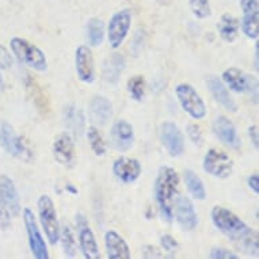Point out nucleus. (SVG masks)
I'll list each match as a JSON object with an SVG mask.
<instances>
[{
  "instance_id": "obj_19",
  "label": "nucleus",
  "mask_w": 259,
  "mask_h": 259,
  "mask_svg": "<svg viewBox=\"0 0 259 259\" xmlns=\"http://www.w3.org/2000/svg\"><path fill=\"white\" fill-rule=\"evenodd\" d=\"M89 114L94 123L106 125L113 114V105L106 97L95 95L89 105Z\"/></svg>"
},
{
  "instance_id": "obj_1",
  "label": "nucleus",
  "mask_w": 259,
  "mask_h": 259,
  "mask_svg": "<svg viewBox=\"0 0 259 259\" xmlns=\"http://www.w3.org/2000/svg\"><path fill=\"white\" fill-rule=\"evenodd\" d=\"M210 217L214 227L247 255H258V235L234 212L223 206H213Z\"/></svg>"
},
{
  "instance_id": "obj_3",
  "label": "nucleus",
  "mask_w": 259,
  "mask_h": 259,
  "mask_svg": "<svg viewBox=\"0 0 259 259\" xmlns=\"http://www.w3.org/2000/svg\"><path fill=\"white\" fill-rule=\"evenodd\" d=\"M10 49L13 52V55L17 57V60L21 64H25L26 67L42 72L47 71L48 61L41 49L37 45L29 42L27 39L14 37L10 41Z\"/></svg>"
},
{
  "instance_id": "obj_43",
  "label": "nucleus",
  "mask_w": 259,
  "mask_h": 259,
  "mask_svg": "<svg viewBox=\"0 0 259 259\" xmlns=\"http://www.w3.org/2000/svg\"><path fill=\"white\" fill-rule=\"evenodd\" d=\"M3 85H5V83H3V79H2V75H0V91L3 90Z\"/></svg>"
},
{
  "instance_id": "obj_16",
  "label": "nucleus",
  "mask_w": 259,
  "mask_h": 259,
  "mask_svg": "<svg viewBox=\"0 0 259 259\" xmlns=\"http://www.w3.org/2000/svg\"><path fill=\"white\" fill-rule=\"evenodd\" d=\"M111 143L114 145V148L121 152H126L132 148L135 143V132L133 126L125 119L115 121L111 126Z\"/></svg>"
},
{
  "instance_id": "obj_33",
  "label": "nucleus",
  "mask_w": 259,
  "mask_h": 259,
  "mask_svg": "<svg viewBox=\"0 0 259 259\" xmlns=\"http://www.w3.org/2000/svg\"><path fill=\"white\" fill-rule=\"evenodd\" d=\"M209 256L212 259H238L239 255L235 254L234 251L221 248V247H214L209 252Z\"/></svg>"
},
{
  "instance_id": "obj_5",
  "label": "nucleus",
  "mask_w": 259,
  "mask_h": 259,
  "mask_svg": "<svg viewBox=\"0 0 259 259\" xmlns=\"http://www.w3.org/2000/svg\"><path fill=\"white\" fill-rule=\"evenodd\" d=\"M37 208H38L39 223H41L44 232L47 235L49 243L52 246H55L60 238V225L55 204L51 197L42 194L37 201Z\"/></svg>"
},
{
  "instance_id": "obj_17",
  "label": "nucleus",
  "mask_w": 259,
  "mask_h": 259,
  "mask_svg": "<svg viewBox=\"0 0 259 259\" xmlns=\"http://www.w3.org/2000/svg\"><path fill=\"white\" fill-rule=\"evenodd\" d=\"M175 217L178 221L179 227L183 231H193L197 227L198 219L194 210V205L189 197L181 196L175 200Z\"/></svg>"
},
{
  "instance_id": "obj_11",
  "label": "nucleus",
  "mask_w": 259,
  "mask_h": 259,
  "mask_svg": "<svg viewBox=\"0 0 259 259\" xmlns=\"http://www.w3.org/2000/svg\"><path fill=\"white\" fill-rule=\"evenodd\" d=\"M160 140L170 156L178 157L185 152V137L174 122L166 121L161 123Z\"/></svg>"
},
{
  "instance_id": "obj_6",
  "label": "nucleus",
  "mask_w": 259,
  "mask_h": 259,
  "mask_svg": "<svg viewBox=\"0 0 259 259\" xmlns=\"http://www.w3.org/2000/svg\"><path fill=\"white\" fill-rule=\"evenodd\" d=\"M175 95L181 107L193 119H202L206 115V105L193 85L181 83L175 87Z\"/></svg>"
},
{
  "instance_id": "obj_36",
  "label": "nucleus",
  "mask_w": 259,
  "mask_h": 259,
  "mask_svg": "<svg viewBox=\"0 0 259 259\" xmlns=\"http://www.w3.org/2000/svg\"><path fill=\"white\" fill-rule=\"evenodd\" d=\"M160 244L161 248L166 251V252H170V254L177 252V250L179 248L178 242H177L171 235H163L160 238Z\"/></svg>"
},
{
  "instance_id": "obj_39",
  "label": "nucleus",
  "mask_w": 259,
  "mask_h": 259,
  "mask_svg": "<svg viewBox=\"0 0 259 259\" xmlns=\"http://www.w3.org/2000/svg\"><path fill=\"white\" fill-rule=\"evenodd\" d=\"M248 137H250L251 143L255 147V149H258L259 147V132L258 126L256 125H252V126L248 127Z\"/></svg>"
},
{
  "instance_id": "obj_13",
  "label": "nucleus",
  "mask_w": 259,
  "mask_h": 259,
  "mask_svg": "<svg viewBox=\"0 0 259 259\" xmlns=\"http://www.w3.org/2000/svg\"><path fill=\"white\" fill-rule=\"evenodd\" d=\"M53 157L61 166H71L75 161V143L71 133H60L52 145Z\"/></svg>"
},
{
  "instance_id": "obj_29",
  "label": "nucleus",
  "mask_w": 259,
  "mask_h": 259,
  "mask_svg": "<svg viewBox=\"0 0 259 259\" xmlns=\"http://www.w3.org/2000/svg\"><path fill=\"white\" fill-rule=\"evenodd\" d=\"M240 29L247 38L256 39L259 35V13L243 14Z\"/></svg>"
},
{
  "instance_id": "obj_30",
  "label": "nucleus",
  "mask_w": 259,
  "mask_h": 259,
  "mask_svg": "<svg viewBox=\"0 0 259 259\" xmlns=\"http://www.w3.org/2000/svg\"><path fill=\"white\" fill-rule=\"evenodd\" d=\"M87 139H89L90 147L94 151V153L97 156H102L106 152V145L103 141L102 135L99 133V131L95 126H89L87 129Z\"/></svg>"
},
{
  "instance_id": "obj_2",
  "label": "nucleus",
  "mask_w": 259,
  "mask_h": 259,
  "mask_svg": "<svg viewBox=\"0 0 259 259\" xmlns=\"http://www.w3.org/2000/svg\"><path fill=\"white\" fill-rule=\"evenodd\" d=\"M179 186V175L172 167H160L155 179V198L161 217L166 221L172 220L174 204Z\"/></svg>"
},
{
  "instance_id": "obj_12",
  "label": "nucleus",
  "mask_w": 259,
  "mask_h": 259,
  "mask_svg": "<svg viewBox=\"0 0 259 259\" xmlns=\"http://www.w3.org/2000/svg\"><path fill=\"white\" fill-rule=\"evenodd\" d=\"M75 68L79 80L83 83H93L95 79L93 52L89 47L80 45L75 51Z\"/></svg>"
},
{
  "instance_id": "obj_32",
  "label": "nucleus",
  "mask_w": 259,
  "mask_h": 259,
  "mask_svg": "<svg viewBox=\"0 0 259 259\" xmlns=\"http://www.w3.org/2000/svg\"><path fill=\"white\" fill-rule=\"evenodd\" d=\"M189 6H190L191 13L198 19H205L210 17L212 14V7H210L209 0H189Z\"/></svg>"
},
{
  "instance_id": "obj_23",
  "label": "nucleus",
  "mask_w": 259,
  "mask_h": 259,
  "mask_svg": "<svg viewBox=\"0 0 259 259\" xmlns=\"http://www.w3.org/2000/svg\"><path fill=\"white\" fill-rule=\"evenodd\" d=\"M217 31L225 42H234L238 38L240 30V21L231 14H223L217 22Z\"/></svg>"
},
{
  "instance_id": "obj_18",
  "label": "nucleus",
  "mask_w": 259,
  "mask_h": 259,
  "mask_svg": "<svg viewBox=\"0 0 259 259\" xmlns=\"http://www.w3.org/2000/svg\"><path fill=\"white\" fill-rule=\"evenodd\" d=\"M0 197H2V200L5 201L6 205L9 206L14 217H17L21 213L19 193H18L13 179L5 174L0 175Z\"/></svg>"
},
{
  "instance_id": "obj_20",
  "label": "nucleus",
  "mask_w": 259,
  "mask_h": 259,
  "mask_svg": "<svg viewBox=\"0 0 259 259\" xmlns=\"http://www.w3.org/2000/svg\"><path fill=\"white\" fill-rule=\"evenodd\" d=\"M206 84H208V89L212 94V97L214 98L216 102H219L221 106L227 109L228 111H238V105L234 101V98L230 95V91L228 89L225 87V84L223 83L221 79L216 76H210L206 81Z\"/></svg>"
},
{
  "instance_id": "obj_28",
  "label": "nucleus",
  "mask_w": 259,
  "mask_h": 259,
  "mask_svg": "<svg viewBox=\"0 0 259 259\" xmlns=\"http://www.w3.org/2000/svg\"><path fill=\"white\" fill-rule=\"evenodd\" d=\"M59 240H61V244H63L64 255L68 256V258H73V256L76 255L77 243L75 236H73V231L71 230L69 225H63V228L60 230Z\"/></svg>"
},
{
  "instance_id": "obj_37",
  "label": "nucleus",
  "mask_w": 259,
  "mask_h": 259,
  "mask_svg": "<svg viewBox=\"0 0 259 259\" xmlns=\"http://www.w3.org/2000/svg\"><path fill=\"white\" fill-rule=\"evenodd\" d=\"M240 9L243 14L259 13V0H240Z\"/></svg>"
},
{
  "instance_id": "obj_9",
  "label": "nucleus",
  "mask_w": 259,
  "mask_h": 259,
  "mask_svg": "<svg viewBox=\"0 0 259 259\" xmlns=\"http://www.w3.org/2000/svg\"><path fill=\"white\" fill-rule=\"evenodd\" d=\"M23 224H25L26 234H27V239H29V247L33 256L37 259L49 258L47 243H45L42 235H41L34 213L31 212L30 208L23 209Z\"/></svg>"
},
{
  "instance_id": "obj_24",
  "label": "nucleus",
  "mask_w": 259,
  "mask_h": 259,
  "mask_svg": "<svg viewBox=\"0 0 259 259\" xmlns=\"http://www.w3.org/2000/svg\"><path fill=\"white\" fill-rule=\"evenodd\" d=\"M79 247H80L81 254L85 259L101 258L98 244H97L95 236H94L93 231L90 230L89 225L79 230Z\"/></svg>"
},
{
  "instance_id": "obj_35",
  "label": "nucleus",
  "mask_w": 259,
  "mask_h": 259,
  "mask_svg": "<svg viewBox=\"0 0 259 259\" xmlns=\"http://www.w3.org/2000/svg\"><path fill=\"white\" fill-rule=\"evenodd\" d=\"M186 132L189 139H190L194 144L196 145L202 144L204 139H202V132H201V127L198 126V125H196V123H189L186 127Z\"/></svg>"
},
{
  "instance_id": "obj_34",
  "label": "nucleus",
  "mask_w": 259,
  "mask_h": 259,
  "mask_svg": "<svg viewBox=\"0 0 259 259\" xmlns=\"http://www.w3.org/2000/svg\"><path fill=\"white\" fill-rule=\"evenodd\" d=\"M13 213L9 209V206L6 205V202L2 200L0 197V227L2 228H7L10 224H11V220H13Z\"/></svg>"
},
{
  "instance_id": "obj_14",
  "label": "nucleus",
  "mask_w": 259,
  "mask_h": 259,
  "mask_svg": "<svg viewBox=\"0 0 259 259\" xmlns=\"http://www.w3.org/2000/svg\"><path fill=\"white\" fill-rule=\"evenodd\" d=\"M212 127L213 133L223 144L232 149H238L240 147V139L236 132V127L230 118H227L225 115H219L213 121Z\"/></svg>"
},
{
  "instance_id": "obj_41",
  "label": "nucleus",
  "mask_w": 259,
  "mask_h": 259,
  "mask_svg": "<svg viewBox=\"0 0 259 259\" xmlns=\"http://www.w3.org/2000/svg\"><path fill=\"white\" fill-rule=\"evenodd\" d=\"M149 250V254H145L144 256H147V258H160L161 254L159 252V250H157L156 247H152V246H145Z\"/></svg>"
},
{
  "instance_id": "obj_21",
  "label": "nucleus",
  "mask_w": 259,
  "mask_h": 259,
  "mask_svg": "<svg viewBox=\"0 0 259 259\" xmlns=\"http://www.w3.org/2000/svg\"><path fill=\"white\" fill-rule=\"evenodd\" d=\"M105 247L109 259L131 258V250L127 243L115 231H107L105 234Z\"/></svg>"
},
{
  "instance_id": "obj_10",
  "label": "nucleus",
  "mask_w": 259,
  "mask_h": 259,
  "mask_svg": "<svg viewBox=\"0 0 259 259\" xmlns=\"http://www.w3.org/2000/svg\"><path fill=\"white\" fill-rule=\"evenodd\" d=\"M223 83L225 87H228L231 91L238 94H252L256 93V79L246 73L242 69L236 68V67H231V68L225 69L223 72Z\"/></svg>"
},
{
  "instance_id": "obj_27",
  "label": "nucleus",
  "mask_w": 259,
  "mask_h": 259,
  "mask_svg": "<svg viewBox=\"0 0 259 259\" xmlns=\"http://www.w3.org/2000/svg\"><path fill=\"white\" fill-rule=\"evenodd\" d=\"M105 38V26L99 18H91L87 22V39L91 47H99Z\"/></svg>"
},
{
  "instance_id": "obj_38",
  "label": "nucleus",
  "mask_w": 259,
  "mask_h": 259,
  "mask_svg": "<svg viewBox=\"0 0 259 259\" xmlns=\"http://www.w3.org/2000/svg\"><path fill=\"white\" fill-rule=\"evenodd\" d=\"M13 64V57L3 45H0V68L9 69Z\"/></svg>"
},
{
  "instance_id": "obj_7",
  "label": "nucleus",
  "mask_w": 259,
  "mask_h": 259,
  "mask_svg": "<svg viewBox=\"0 0 259 259\" xmlns=\"http://www.w3.org/2000/svg\"><path fill=\"white\" fill-rule=\"evenodd\" d=\"M132 25V11L129 9L119 10L111 15L107 23V39L113 49H117L123 44Z\"/></svg>"
},
{
  "instance_id": "obj_4",
  "label": "nucleus",
  "mask_w": 259,
  "mask_h": 259,
  "mask_svg": "<svg viewBox=\"0 0 259 259\" xmlns=\"http://www.w3.org/2000/svg\"><path fill=\"white\" fill-rule=\"evenodd\" d=\"M0 144L11 156H15L25 161L33 160L34 152L30 144L23 137L18 136L14 127L9 123H3L0 126Z\"/></svg>"
},
{
  "instance_id": "obj_42",
  "label": "nucleus",
  "mask_w": 259,
  "mask_h": 259,
  "mask_svg": "<svg viewBox=\"0 0 259 259\" xmlns=\"http://www.w3.org/2000/svg\"><path fill=\"white\" fill-rule=\"evenodd\" d=\"M76 225H77V228L80 230V228H83V227H87V220H85V217L81 214V213H79L76 216Z\"/></svg>"
},
{
  "instance_id": "obj_26",
  "label": "nucleus",
  "mask_w": 259,
  "mask_h": 259,
  "mask_svg": "<svg viewBox=\"0 0 259 259\" xmlns=\"http://www.w3.org/2000/svg\"><path fill=\"white\" fill-rule=\"evenodd\" d=\"M123 65H125V61L119 55H113L110 59L106 60V63L103 65V77L106 79L107 81H114L118 80L119 75L122 72Z\"/></svg>"
},
{
  "instance_id": "obj_25",
  "label": "nucleus",
  "mask_w": 259,
  "mask_h": 259,
  "mask_svg": "<svg viewBox=\"0 0 259 259\" xmlns=\"http://www.w3.org/2000/svg\"><path fill=\"white\" fill-rule=\"evenodd\" d=\"M183 179L186 183V187L191 197L194 200L204 201L206 198V190H205L204 182L198 175L193 170H185L183 171Z\"/></svg>"
},
{
  "instance_id": "obj_22",
  "label": "nucleus",
  "mask_w": 259,
  "mask_h": 259,
  "mask_svg": "<svg viewBox=\"0 0 259 259\" xmlns=\"http://www.w3.org/2000/svg\"><path fill=\"white\" fill-rule=\"evenodd\" d=\"M63 121L65 127L72 133L73 136L80 137L84 132V115L76 105L69 103L64 107Z\"/></svg>"
},
{
  "instance_id": "obj_40",
  "label": "nucleus",
  "mask_w": 259,
  "mask_h": 259,
  "mask_svg": "<svg viewBox=\"0 0 259 259\" xmlns=\"http://www.w3.org/2000/svg\"><path fill=\"white\" fill-rule=\"evenodd\" d=\"M247 183H248V187H250L251 190L254 191L255 194H258L259 193V177L258 174H252L248 177L247 179Z\"/></svg>"
},
{
  "instance_id": "obj_31",
  "label": "nucleus",
  "mask_w": 259,
  "mask_h": 259,
  "mask_svg": "<svg viewBox=\"0 0 259 259\" xmlns=\"http://www.w3.org/2000/svg\"><path fill=\"white\" fill-rule=\"evenodd\" d=\"M127 93L131 95V98L137 101V102L143 101L145 93L144 77L140 76V75H136L132 79H129V81H127Z\"/></svg>"
},
{
  "instance_id": "obj_8",
  "label": "nucleus",
  "mask_w": 259,
  "mask_h": 259,
  "mask_svg": "<svg viewBox=\"0 0 259 259\" xmlns=\"http://www.w3.org/2000/svg\"><path fill=\"white\" fill-rule=\"evenodd\" d=\"M202 168L206 174L214 178L225 179L232 174L234 161L224 151L219 148H210L202 160Z\"/></svg>"
},
{
  "instance_id": "obj_15",
  "label": "nucleus",
  "mask_w": 259,
  "mask_h": 259,
  "mask_svg": "<svg viewBox=\"0 0 259 259\" xmlns=\"http://www.w3.org/2000/svg\"><path fill=\"white\" fill-rule=\"evenodd\" d=\"M141 164L137 159L121 156L113 163V174L115 178L123 183L136 182L141 175Z\"/></svg>"
}]
</instances>
